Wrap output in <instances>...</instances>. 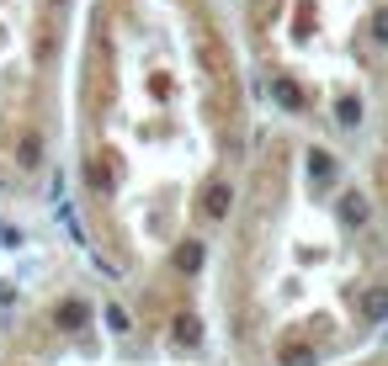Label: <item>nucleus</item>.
I'll return each instance as SVG.
<instances>
[{
    "label": "nucleus",
    "instance_id": "nucleus-1",
    "mask_svg": "<svg viewBox=\"0 0 388 366\" xmlns=\"http://www.w3.org/2000/svg\"><path fill=\"white\" fill-rule=\"evenodd\" d=\"M197 59H202L207 85H213V96H219V122H229V112H234V74H229V48H224V37L202 32L197 37Z\"/></svg>",
    "mask_w": 388,
    "mask_h": 366
},
{
    "label": "nucleus",
    "instance_id": "nucleus-2",
    "mask_svg": "<svg viewBox=\"0 0 388 366\" xmlns=\"http://www.w3.org/2000/svg\"><path fill=\"white\" fill-rule=\"evenodd\" d=\"M91 53H96V70H91V107L107 112L112 96H117V74H112V43H107V37H96V43H91Z\"/></svg>",
    "mask_w": 388,
    "mask_h": 366
},
{
    "label": "nucleus",
    "instance_id": "nucleus-3",
    "mask_svg": "<svg viewBox=\"0 0 388 366\" xmlns=\"http://www.w3.org/2000/svg\"><path fill=\"white\" fill-rule=\"evenodd\" d=\"M202 213L207 218H224V213H229V186H224V181H213V186L202 191Z\"/></svg>",
    "mask_w": 388,
    "mask_h": 366
},
{
    "label": "nucleus",
    "instance_id": "nucleus-4",
    "mask_svg": "<svg viewBox=\"0 0 388 366\" xmlns=\"http://www.w3.org/2000/svg\"><path fill=\"white\" fill-rule=\"evenodd\" d=\"M202 340V324H197V313H176V345H197Z\"/></svg>",
    "mask_w": 388,
    "mask_h": 366
},
{
    "label": "nucleus",
    "instance_id": "nucleus-5",
    "mask_svg": "<svg viewBox=\"0 0 388 366\" xmlns=\"http://www.w3.org/2000/svg\"><path fill=\"white\" fill-rule=\"evenodd\" d=\"M282 366H314V351L309 345H282Z\"/></svg>",
    "mask_w": 388,
    "mask_h": 366
},
{
    "label": "nucleus",
    "instance_id": "nucleus-6",
    "mask_svg": "<svg viewBox=\"0 0 388 366\" xmlns=\"http://www.w3.org/2000/svg\"><path fill=\"white\" fill-rule=\"evenodd\" d=\"M16 159H22V170H37V133H27V138H22Z\"/></svg>",
    "mask_w": 388,
    "mask_h": 366
},
{
    "label": "nucleus",
    "instance_id": "nucleus-7",
    "mask_svg": "<svg viewBox=\"0 0 388 366\" xmlns=\"http://www.w3.org/2000/svg\"><path fill=\"white\" fill-rule=\"evenodd\" d=\"M197 260H202V249H197V244H186V249H181V255H176V266H181V271H192Z\"/></svg>",
    "mask_w": 388,
    "mask_h": 366
},
{
    "label": "nucleus",
    "instance_id": "nucleus-8",
    "mask_svg": "<svg viewBox=\"0 0 388 366\" xmlns=\"http://www.w3.org/2000/svg\"><path fill=\"white\" fill-rule=\"evenodd\" d=\"M261 6H271V0H261Z\"/></svg>",
    "mask_w": 388,
    "mask_h": 366
}]
</instances>
